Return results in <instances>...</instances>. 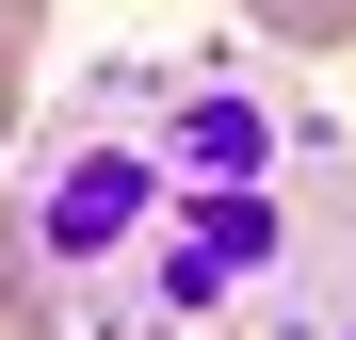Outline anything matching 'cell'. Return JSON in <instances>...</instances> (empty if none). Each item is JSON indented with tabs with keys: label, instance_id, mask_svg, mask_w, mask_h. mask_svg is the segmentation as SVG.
Wrapping results in <instances>:
<instances>
[{
	"label": "cell",
	"instance_id": "2",
	"mask_svg": "<svg viewBox=\"0 0 356 340\" xmlns=\"http://www.w3.org/2000/svg\"><path fill=\"white\" fill-rule=\"evenodd\" d=\"M243 33H259V49H308V65H324V49H356V0H243Z\"/></svg>",
	"mask_w": 356,
	"mask_h": 340
},
{
	"label": "cell",
	"instance_id": "3",
	"mask_svg": "<svg viewBox=\"0 0 356 340\" xmlns=\"http://www.w3.org/2000/svg\"><path fill=\"white\" fill-rule=\"evenodd\" d=\"M33 130V49H0V146Z\"/></svg>",
	"mask_w": 356,
	"mask_h": 340
},
{
	"label": "cell",
	"instance_id": "4",
	"mask_svg": "<svg viewBox=\"0 0 356 340\" xmlns=\"http://www.w3.org/2000/svg\"><path fill=\"white\" fill-rule=\"evenodd\" d=\"M33 33H49V0H0V49H33Z\"/></svg>",
	"mask_w": 356,
	"mask_h": 340
},
{
	"label": "cell",
	"instance_id": "1",
	"mask_svg": "<svg viewBox=\"0 0 356 340\" xmlns=\"http://www.w3.org/2000/svg\"><path fill=\"white\" fill-rule=\"evenodd\" d=\"M49 308H65V292H49V227L0 211V340H49Z\"/></svg>",
	"mask_w": 356,
	"mask_h": 340
}]
</instances>
